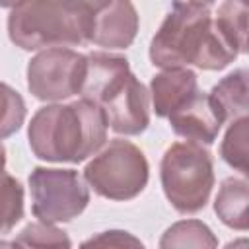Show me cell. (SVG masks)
Returning <instances> with one entry per match:
<instances>
[{
	"label": "cell",
	"instance_id": "16",
	"mask_svg": "<svg viewBox=\"0 0 249 249\" xmlns=\"http://www.w3.org/2000/svg\"><path fill=\"white\" fill-rule=\"evenodd\" d=\"M23 216V189L8 173H0V233H8Z\"/></svg>",
	"mask_w": 249,
	"mask_h": 249
},
{
	"label": "cell",
	"instance_id": "10",
	"mask_svg": "<svg viewBox=\"0 0 249 249\" xmlns=\"http://www.w3.org/2000/svg\"><path fill=\"white\" fill-rule=\"evenodd\" d=\"M138 31V16L130 0H111L91 18L89 41L107 49H124Z\"/></svg>",
	"mask_w": 249,
	"mask_h": 249
},
{
	"label": "cell",
	"instance_id": "1",
	"mask_svg": "<svg viewBox=\"0 0 249 249\" xmlns=\"http://www.w3.org/2000/svg\"><path fill=\"white\" fill-rule=\"evenodd\" d=\"M237 54L206 6L181 0L173 2L150 47V58L160 68L196 64L204 70H220Z\"/></svg>",
	"mask_w": 249,
	"mask_h": 249
},
{
	"label": "cell",
	"instance_id": "12",
	"mask_svg": "<svg viewBox=\"0 0 249 249\" xmlns=\"http://www.w3.org/2000/svg\"><path fill=\"white\" fill-rule=\"evenodd\" d=\"M247 198H249L247 181L230 177L222 183V187L218 191L214 210L226 226H230L233 230H247L249 228Z\"/></svg>",
	"mask_w": 249,
	"mask_h": 249
},
{
	"label": "cell",
	"instance_id": "4",
	"mask_svg": "<svg viewBox=\"0 0 249 249\" xmlns=\"http://www.w3.org/2000/svg\"><path fill=\"white\" fill-rule=\"evenodd\" d=\"M161 185L175 210L183 214L198 212L214 185L210 154L195 142L171 144L161 160Z\"/></svg>",
	"mask_w": 249,
	"mask_h": 249
},
{
	"label": "cell",
	"instance_id": "24",
	"mask_svg": "<svg viewBox=\"0 0 249 249\" xmlns=\"http://www.w3.org/2000/svg\"><path fill=\"white\" fill-rule=\"evenodd\" d=\"M191 2H196V4H202V6H206V4H212L214 0H191Z\"/></svg>",
	"mask_w": 249,
	"mask_h": 249
},
{
	"label": "cell",
	"instance_id": "22",
	"mask_svg": "<svg viewBox=\"0 0 249 249\" xmlns=\"http://www.w3.org/2000/svg\"><path fill=\"white\" fill-rule=\"evenodd\" d=\"M25 0H0V6H4V8H16V6H19V4H23Z\"/></svg>",
	"mask_w": 249,
	"mask_h": 249
},
{
	"label": "cell",
	"instance_id": "15",
	"mask_svg": "<svg viewBox=\"0 0 249 249\" xmlns=\"http://www.w3.org/2000/svg\"><path fill=\"white\" fill-rule=\"evenodd\" d=\"M216 243L218 241L208 226L198 220L177 222L163 233L160 241L161 247H216Z\"/></svg>",
	"mask_w": 249,
	"mask_h": 249
},
{
	"label": "cell",
	"instance_id": "7",
	"mask_svg": "<svg viewBox=\"0 0 249 249\" xmlns=\"http://www.w3.org/2000/svg\"><path fill=\"white\" fill-rule=\"evenodd\" d=\"M86 74V56L53 47L31 58L27 66V86L31 93L45 101H60L80 93Z\"/></svg>",
	"mask_w": 249,
	"mask_h": 249
},
{
	"label": "cell",
	"instance_id": "8",
	"mask_svg": "<svg viewBox=\"0 0 249 249\" xmlns=\"http://www.w3.org/2000/svg\"><path fill=\"white\" fill-rule=\"evenodd\" d=\"M93 103L103 109L107 124L115 132L140 134L150 123L148 91L130 70L113 80Z\"/></svg>",
	"mask_w": 249,
	"mask_h": 249
},
{
	"label": "cell",
	"instance_id": "21",
	"mask_svg": "<svg viewBox=\"0 0 249 249\" xmlns=\"http://www.w3.org/2000/svg\"><path fill=\"white\" fill-rule=\"evenodd\" d=\"M60 2H64L66 6H70V8L78 10V12H82V14L93 18V14H97V12H99L103 6H107L111 0H60Z\"/></svg>",
	"mask_w": 249,
	"mask_h": 249
},
{
	"label": "cell",
	"instance_id": "2",
	"mask_svg": "<svg viewBox=\"0 0 249 249\" xmlns=\"http://www.w3.org/2000/svg\"><path fill=\"white\" fill-rule=\"evenodd\" d=\"M107 138L103 109L80 99L68 105H49L35 113L29 124V144L47 161H82L95 154Z\"/></svg>",
	"mask_w": 249,
	"mask_h": 249
},
{
	"label": "cell",
	"instance_id": "19",
	"mask_svg": "<svg viewBox=\"0 0 249 249\" xmlns=\"http://www.w3.org/2000/svg\"><path fill=\"white\" fill-rule=\"evenodd\" d=\"M14 245L21 247H70V239L64 235V231L53 228L47 222L41 224H29L23 228L19 237L14 241Z\"/></svg>",
	"mask_w": 249,
	"mask_h": 249
},
{
	"label": "cell",
	"instance_id": "23",
	"mask_svg": "<svg viewBox=\"0 0 249 249\" xmlns=\"http://www.w3.org/2000/svg\"><path fill=\"white\" fill-rule=\"evenodd\" d=\"M4 165H6V152H4V148L0 144V173L4 171Z\"/></svg>",
	"mask_w": 249,
	"mask_h": 249
},
{
	"label": "cell",
	"instance_id": "3",
	"mask_svg": "<svg viewBox=\"0 0 249 249\" xmlns=\"http://www.w3.org/2000/svg\"><path fill=\"white\" fill-rule=\"evenodd\" d=\"M91 16H86L60 0H25L8 19L10 39L25 49L82 45L89 41Z\"/></svg>",
	"mask_w": 249,
	"mask_h": 249
},
{
	"label": "cell",
	"instance_id": "17",
	"mask_svg": "<svg viewBox=\"0 0 249 249\" xmlns=\"http://www.w3.org/2000/svg\"><path fill=\"white\" fill-rule=\"evenodd\" d=\"M222 158L247 175V117H239L230 126L224 142H222Z\"/></svg>",
	"mask_w": 249,
	"mask_h": 249
},
{
	"label": "cell",
	"instance_id": "9",
	"mask_svg": "<svg viewBox=\"0 0 249 249\" xmlns=\"http://www.w3.org/2000/svg\"><path fill=\"white\" fill-rule=\"evenodd\" d=\"M169 123L179 136L193 142L212 144L224 124V119L210 95L196 91L185 105L169 115Z\"/></svg>",
	"mask_w": 249,
	"mask_h": 249
},
{
	"label": "cell",
	"instance_id": "20",
	"mask_svg": "<svg viewBox=\"0 0 249 249\" xmlns=\"http://www.w3.org/2000/svg\"><path fill=\"white\" fill-rule=\"evenodd\" d=\"M91 245H101V247H140L142 243L138 239H134L132 235L124 233V231H105L95 239H89L84 243V247H91Z\"/></svg>",
	"mask_w": 249,
	"mask_h": 249
},
{
	"label": "cell",
	"instance_id": "5",
	"mask_svg": "<svg viewBox=\"0 0 249 249\" xmlns=\"http://www.w3.org/2000/svg\"><path fill=\"white\" fill-rule=\"evenodd\" d=\"M86 181L105 198H134L148 183V161L128 140H113L84 171Z\"/></svg>",
	"mask_w": 249,
	"mask_h": 249
},
{
	"label": "cell",
	"instance_id": "13",
	"mask_svg": "<svg viewBox=\"0 0 249 249\" xmlns=\"http://www.w3.org/2000/svg\"><path fill=\"white\" fill-rule=\"evenodd\" d=\"M214 105L218 107L224 121L245 117L247 111V72L235 70L233 74L226 76L220 84L212 88L208 93Z\"/></svg>",
	"mask_w": 249,
	"mask_h": 249
},
{
	"label": "cell",
	"instance_id": "11",
	"mask_svg": "<svg viewBox=\"0 0 249 249\" xmlns=\"http://www.w3.org/2000/svg\"><path fill=\"white\" fill-rule=\"evenodd\" d=\"M196 76L187 68H165L152 80L154 109L160 117H169L196 93Z\"/></svg>",
	"mask_w": 249,
	"mask_h": 249
},
{
	"label": "cell",
	"instance_id": "14",
	"mask_svg": "<svg viewBox=\"0 0 249 249\" xmlns=\"http://www.w3.org/2000/svg\"><path fill=\"white\" fill-rule=\"evenodd\" d=\"M214 23L237 53L247 51V0H226Z\"/></svg>",
	"mask_w": 249,
	"mask_h": 249
},
{
	"label": "cell",
	"instance_id": "6",
	"mask_svg": "<svg viewBox=\"0 0 249 249\" xmlns=\"http://www.w3.org/2000/svg\"><path fill=\"white\" fill-rule=\"evenodd\" d=\"M29 187L33 214L47 224L76 218L89 200L88 187L72 169L37 167L29 177Z\"/></svg>",
	"mask_w": 249,
	"mask_h": 249
},
{
	"label": "cell",
	"instance_id": "18",
	"mask_svg": "<svg viewBox=\"0 0 249 249\" xmlns=\"http://www.w3.org/2000/svg\"><path fill=\"white\" fill-rule=\"evenodd\" d=\"M25 119V103L21 95L0 82V140L14 134Z\"/></svg>",
	"mask_w": 249,
	"mask_h": 249
}]
</instances>
